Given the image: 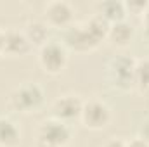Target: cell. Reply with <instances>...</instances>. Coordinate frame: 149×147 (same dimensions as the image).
I'll return each mask as SVG.
<instances>
[{"mask_svg": "<svg viewBox=\"0 0 149 147\" xmlns=\"http://www.w3.org/2000/svg\"><path fill=\"white\" fill-rule=\"evenodd\" d=\"M142 24H144V35L149 40V3L144 10V14H142Z\"/></svg>", "mask_w": 149, "mask_h": 147, "instance_id": "2e32d148", "label": "cell"}, {"mask_svg": "<svg viewBox=\"0 0 149 147\" xmlns=\"http://www.w3.org/2000/svg\"><path fill=\"white\" fill-rule=\"evenodd\" d=\"M21 144L19 126L7 116H0V147H17Z\"/></svg>", "mask_w": 149, "mask_h": 147, "instance_id": "8fae6325", "label": "cell"}, {"mask_svg": "<svg viewBox=\"0 0 149 147\" xmlns=\"http://www.w3.org/2000/svg\"><path fill=\"white\" fill-rule=\"evenodd\" d=\"M141 139H144V140L149 142V121H146L142 125V135H141Z\"/></svg>", "mask_w": 149, "mask_h": 147, "instance_id": "d6986e66", "label": "cell"}, {"mask_svg": "<svg viewBox=\"0 0 149 147\" xmlns=\"http://www.w3.org/2000/svg\"><path fill=\"white\" fill-rule=\"evenodd\" d=\"M128 147H149V142L141 139V137H135V139H132L128 142Z\"/></svg>", "mask_w": 149, "mask_h": 147, "instance_id": "e0dca14e", "label": "cell"}, {"mask_svg": "<svg viewBox=\"0 0 149 147\" xmlns=\"http://www.w3.org/2000/svg\"><path fill=\"white\" fill-rule=\"evenodd\" d=\"M31 50V43L28 42L26 35L19 30L9 28L3 30V50L2 54L10 55V57H19V55H26Z\"/></svg>", "mask_w": 149, "mask_h": 147, "instance_id": "9c48e42d", "label": "cell"}, {"mask_svg": "<svg viewBox=\"0 0 149 147\" xmlns=\"http://www.w3.org/2000/svg\"><path fill=\"white\" fill-rule=\"evenodd\" d=\"M134 87H137L139 90H148L149 88V57L135 59Z\"/></svg>", "mask_w": 149, "mask_h": 147, "instance_id": "5bb4252c", "label": "cell"}, {"mask_svg": "<svg viewBox=\"0 0 149 147\" xmlns=\"http://www.w3.org/2000/svg\"><path fill=\"white\" fill-rule=\"evenodd\" d=\"M2 50H3V30L0 28V54H2Z\"/></svg>", "mask_w": 149, "mask_h": 147, "instance_id": "ffe728a7", "label": "cell"}, {"mask_svg": "<svg viewBox=\"0 0 149 147\" xmlns=\"http://www.w3.org/2000/svg\"><path fill=\"white\" fill-rule=\"evenodd\" d=\"M135 59L128 55H116L106 66V78L113 88L127 92L134 87Z\"/></svg>", "mask_w": 149, "mask_h": 147, "instance_id": "3957f363", "label": "cell"}, {"mask_svg": "<svg viewBox=\"0 0 149 147\" xmlns=\"http://www.w3.org/2000/svg\"><path fill=\"white\" fill-rule=\"evenodd\" d=\"M81 109H83V101L74 94H66L52 102L50 114L54 119H59L70 125L74 119H80Z\"/></svg>", "mask_w": 149, "mask_h": 147, "instance_id": "52a82bcc", "label": "cell"}, {"mask_svg": "<svg viewBox=\"0 0 149 147\" xmlns=\"http://www.w3.org/2000/svg\"><path fill=\"white\" fill-rule=\"evenodd\" d=\"M134 24L128 21V19H121V21H116L109 24V31H108V40L111 42L113 45H118V47H125L132 42L134 38Z\"/></svg>", "mask_w": 149, "mask_h": 147, "instance_id": "30bf717a", "label": "cell"}, {"mask_svg": "<svg viewBox=\"0 0 149 147\" xmlns=\"http://www.w3.org/2000/svg\"><path fill=\"white\" fill-rule=\"evenodd\" d=\"M63 43L66 49H71L76 52H88L99 47V40L90 33L85 23L71 24L66 30H63Z\"/></svg>", "mask_w": 149, "mask_h": 147, "instance_id": "5b68a950", "label": "cell"}, {"mask_svg": "<svg viewBox=\"0 0 149 147\" xmlns=\"http://www.w3.org/2000/svg\"><path fill=\"white\" fill-rule=\"evenodd\" d=\"M148 3L149 2H142V0H130V2H125L127 14H128V12H132V14H144Z\"/></svg>", "mask_w": 149, "mask_h": 147, "instance_id": "9a60e30c", "label": "cell"}, {"mask_svg": "<svg viewBox=\"0 0 149 147\" xmlns=\"http://www.w3.org/2000/svg\"><path fill=\"white\" fill-rule=\"evenodd\" d=\"M49 31H50V28L43 21H30V23H26V26L23 30V33L26 35L28 42L31 43V47L37 45L38 49L50 40L49 38Z\"/></svg>", "mask_w": 149, "mask_h": 147, "instance_id": "7c38bea8", "label": "cell"}, {"mask_svg": "<svg viewBox=\"0 0 149 147\" xmlns=\"http://www.w3.org/2000/svg\"><path fill=\"white\" fill-rule=\"evenodd\" d=\"M104 147H128V142H125L121 139H111V140L106 142Z\"/></svg>", "mask_w": 149, "mask_h": 147, "instance_id": "ac0fdd59", "label": "cell"}, {"mask_svg": "<svg viewBox=\"0 0 149 147\" xmlns=\"http://www.w3.org/2000/svg\"><path fill=\"white\" fill-rule=\"evenodd\" d=\"M45 102V90L42 85H38L35 81H24L19 87H16L10 95H9V106L10 109L23 112V114H30V112H37Z\"/></svg>", "mask_w": 149, "mask_h": 147, "instance_id": "6da1fadb", "label": "cell"}, {"mask_svg": "<svg viewBox=\"0 0 149 147\" xmlns=\"http://www.w3.org/2000/svg\"><path fill=\"white\" fill-rule=\"evenodd\" d=\"M38 62L49 74H59L68 64V49L63 42L50 38L38 49Z\"/></svg>", "mask_w": 149, "mask_h": 147, "instance_id": "277c9868", "label": "cell"}, {"mask_svg": "<svg viewBox=\"0 0 149 147\" xmlns=\"http://www.w3.org/2000/svg\"><path fill=\"white\" fill-rule=\"evenodd\" d=\"M73 137L71 126L59 119H45L37 130L38 147H66Z\"/></svg>", "mask_w": 149, "mask_h": 147, "instance_id": "7a4b0ae2", "label": "cell"}, {"mask_svg": "<svg viewBox=\"0 0 149 147\" xmlns=\"http://www.w3.org/2000/svg\"><path fill=\"white\" fill-rule=\"evenodd\" d=\"M97 14H101L106 21L116 23L121 19H127V9L125 2H116V0H108L97 5Z\"/></svg>", "mask_w": 149, "mask_h": 147, "instance_id": "4fadbf2b", "label": "cell"}, {"mask_svg": "<svg viewBox=\"0 0 149 147\" xmlns=\"http://www.w3.org/2000/svg\"><path fill=\"white\" fill-rule=\"evenodd\" d=\"M43 14H45V23L49 24V28H63V30H66L68 26H71L74 9L66 0H54V2H49L45 5Z\"/></svg>", "mask_w": 149, "mask_h": 147, "instance_id": "ba28073f", "label": "cell"}, {"mask_svg": "<svg viewBox=\"0 0 149 147\" xmlns=\"http://www.w3.org/2000/svg\"><path fill=\"white\" fill-rule=\"evenodd\" d=\"M80 119L90 130H102L111 121V109L106 102H102L99 99H90V101L83 102Z\"/></svg>", "mask_w": 149, "mask_h": 147, "instance_id": "8992f818", "label": "cell"}]
</instances>
